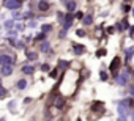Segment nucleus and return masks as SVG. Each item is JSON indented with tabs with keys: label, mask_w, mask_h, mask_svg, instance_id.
I'll list each match as a JSON object with an SVG mask.
<instances>
[{
	"label": "nucleus",
	"mask_w": 134,
	"mask_h": 121,
	"mask_svg": "<svg viewBox=\"0 0 134 121\" xmlns=\"http://www.w3.org/2000/svg\"><path fill=\"white\" fill-rule=\"evenodd\" d=\"M120 68H121V58L120 57H115L112 62H110V65H109V71H110V74L114 77H117L120 74Z\"/></svg>",
	"instance_id": "1"
},
{
	"label": "nucleus",
	"mask_w": 134,
	"mask_h": 121,
	"mask_svg": "<svg viewBox=\"0 0 134 121\" xmlns=\"http://www.w3.org/2000/svg\"><path fill=\"white\" fill-rule=\"evenodd\" d=\"M129 69H126V71H121V74H118L117 77H115V82L118 83V85H121V87H126L128 85V80H129Z\"/></svg>",
	"instance_id": "2"
},
{
	"label": "nucleus",
	"mask_w": 134,
	"mask_h": 121,
	"mask_svg": "<svg viewBox=\"0 0 134 121\" xmlns=\"http://www.w3.org/2000/svg\"><path fill=\"white\" fill-rule=\"evenodd\" d=\"M14 63H16V58H14L13 55H7V53L0 55V66H3V65H11V66H14Z\"/></svg>",
	"instance_id": "3"
},
{
	"label": "nucleus",
	"mask_w": 134,
	"mask_h": 121,
	"mask_svg": "<svg viewBox=\"0 0 134 121\" xmlns=\"http://www.w3.org/2000/svg\"><path fill=\"white\" fill-rule=\"evenodd\" d=\"M21 5H22V3L18 2V0H5V7H7L8 10H11V11H16V10H19V8H22Z\"/></svg>",
	"instance_id": "4"
},
{
	"label": "nucleus",
	"mask_w": 134,
	"mask_h": 121,
	"mask_svg": "<svg viewBox=\"0 0 134 121\" xmlns=\"http://www.w3.org/2000/svg\"><path fill=\"white\" fill-rule=\"evenodd\" d=\"M74 17H76V16H74V14H71V13L68 11V14L65 16V22H63V28H65V30H68V28L73 25V21H74Z\"/></svg>",
	"instance_id": "5"
},
{
	"label": "nucleus",
	"mask_w": 134,
	"mask_h": 121,
	"mask_svg": "<svg viewBox=\"0 0 134 121\" xmlns=\"http://www.w3.org/2000/svg\"><path fill=\"white\" fill-rule=\"evenodd\" d=\"M118 113H120V116H125V118H128L129 115H132L131 107H128V105H118Z\"/></svg>",
	"instance_id": "6"
},
{
	"label": "nucleus",
	"mask_w": 134,
	"mask_h": 121,
	"mask_svg": "<svg viewBox=\"0 0 134 121\" xmlns=\"http://www.w3.org/2000/svg\"><path fill=\"white\" fill-rule=\"evenodd\" d=\"M0 74H2V76H11V74H13V66H11V65H3V66H0Z\"/></svg>",
	"instance_id": "7"
},
{
	"label": "nucleus",
	"mask_w": 134,
	"mask_h": 121,
	"mask_svg": "<svg viewBox=\"0 0 134 121\" xmlns=\"http://www.w3.org/2000/svg\"><path fill=\"white\" fill-rule=\"evenodd\" d=\"M92 110L93 112H99V113H104V104L99 102V101H95L92 104Z\"/></svg>",
	"instance_id": "8"
},
{
	"label": "nucleus",
	"mask_w": 134,
	"mask_h": 121,
	"mask_svg": "<svg viewBox=\"0 0 134 121\" xmlns=\"http://www.w3.org/2000/svg\"><path fill=\"white\" fill-rule=\"evenodd\" d=\"M73 50L76 55H82L85 52V46L84 44H73Z\"/></svg>",
	"instance_id": "9"
},
{
	"label": "nucleus",
	"mask_w": 134,
	"mask_h": 121,
	"mask_svg": "<svg viewBox=\"0 0 134 121\" xmlns=\"http://www.w3.org/2000/svg\"><path fill=\"white\" fill-rule=\"evenodd\" d=\"M54 105H55L57 108H63V107H65V98H63V96H57L55 101H54Z\"/></svg>",
	"instance_id": "10"
},
{
	"label": "nucleus",
	"mask_w": 134,
	"mask_h": 121,
	"mask_svg": "<svg viewBox=\"0 0 134 121\" xmlns=\"http://www.w3.org/2000/svg\"><path fill=\"white\" fill-rule=\"evenodd\" d=\"M40 50L44 52V53H51V44H49L47 41H43V43L40 44Z\"/></svg>",
	"instance_id": "11"
},
{
	"label": "nucleus",
	"mask_w": 134,
	"mask_h": 121,
	"mask_svg": "<svg viewBox=\"0 0 134 121\" xmlns=\"http://www.w3.org/2000/svg\"><path fill=\"white\" fill-rule=\"evenodd\" d=\"M57 68L60 69V71H66L70 68V63L68 62H65V60H58V63H57Z\"/></svg>",
	"instance_id": "12"
},
{
	"label": "nucleus",
	"mask_w": 134,
	"mask_h": 121,
	"mask_svg": "<svg viewBox=\"0 0 134 121\" xmlns=\"http://www.w3.org/2000/svg\"><path fill=\"white\" fill-rule=\"evenodd\" d=\"M117 104H118V105H128V107H132V105H134V101H132L131 98H126V99H121V101H118Z\"/></svg>",
	"instance_id": "13"
},
{
	"label": "nucleus",
	"mask_w": 134,
	"mask_h": 121,
	"mask_svg": "<svg viewBox=\"0 0 134 121\" xmlns=\"http://www.w3.org/2000/svg\"><path fill=\"white\" fill-rule=\"evenodd\" d=\"M33 71H35V68H33L32 65H25V66H22V72L27 74V76H32Z\"/></svg>",
	"instance_id": "14"
},
{
	"label": "nucleus",
	"mask_w": 134,
	"mask_h": 121,
	"mask_svg": "<svg viewBox=\"0 0 134 121\" xmlns=\"http://www.w3.org/2000/svg\"><path fill=\"white\" fill-rule=\"evenodd\" d=\"M66 10H68L70 13H73L76 10V2L74 0H68V2H66Z\"/></svg>",
	"instance_id": "15"
},
{
	"label": "nucleus",
	"mask_w": 134,
	"mask_h": 121,
	"mask_svg": "<svg viewBox=\"0 0 134 121\" xmlns=\"http://www.w3.org/2000/svg\"><path fill=\"white\" fill-rule=\"evenodd\" d=\"M38 10L40 11H47L49 10V3L46 2V0H41V2L38 3Z\"/></svg>",
	"instance_id": "16"
},
{
	"label": "nucleus",
	"mask_w": 134,
	"mask_h": 121,
	"mask_svg": "<svg viewBox=\"0 0 134 121\" xmlns=\"http://www.w3.org/2000/svg\"><path fill=\"white\" fill-rule=\"evenodd\" d=\"M36 58H38V53H36V52H30V50H27V60H29V62H35Z\"/></svg>",
	"instance_id": "17"
},
{
	"label": "nucleus",
	"mask_w": 134,
	"mask_h": 121,
	"mask_svg": "<svg viewBox=\"0 0 134 121\" xmlns=\"http://www.w3.org/2000/svg\"><path fill=\"white\" fill-rule=\"evenodd\" d=\"M132 55H134V46H131L129 49H126V62L132 60Z\"/></svg>",
	"instance_id": "18"
},
{
	"label": "nucleus",
	"mask_w": 134,
	"mask_h": 121,
	"mask_svg": "<svg viewBox=\"0 0 134 121\" xmlns=\"http://www.w3.org/2000/svg\"><path fill=\"white\" fill-rule=\"evenodd\" d=\"M16 87H18L19 90H25V88H27V80H24V79H21V80H18V83H16Z\"/></svg>",
	"instance_id": "19"
},
{
	"label": "nucleus",
	"mask_w": 134,
	"mask_h": 121,
	"mask_svg": "<svg viewBox=\"0 0 134 121\" xmlns=\"http://www.w3.org/2000/svg\"><path fill=\"white\" fill-rule=\"evenodd\" d=\"M82 22H84V25H92V22H93V17H92L90 14H87V16H84Z\"/></svg>",
	"instance_id": "20"
},
{
	"label": "nucleus",
	"mask_w": 134,
	"mask_h": 121,
	"mask_svg": "<svg viewBox=\"0 0 134 121\" xmlns=\"http://www.w3.org/2000/svg\"><path fill=\"white\" fill-rule=\"evenodd\" d=\"M41 30H43L44 33H49V32H52V25H49V24H44V25H41Z\"/></svg>",
	"instance_id": "21"
},
{
	"label": "nucleus",
	"mask_w": 134,
	"mask_h": 121,
	"mask_svg": "<svg viewBox=\"0 0 134 121\" xmlns=\"http://www.w3.org/2000/svg\"><path fill=\"white\" fill-rule=\"evenodd\" d=\"M14 27V21L10 19V21H5V28H13Z\"/></svg>",
	"instance_id": "22"
},
{
	"label": "nucleus",
	"mask_w": 134,
	"mask_h": 121,
	"mask_svg": "<svg viewBox=\"0 0 134 121\" xmlns=\"http://www.w3.org/2000/svg\"><path fill=\"white\" fill-rule=\"evenodd\" d=\"M8 108H10L11 112H16V101H10V102H8Z\"/></svg>",
	"instance_id": "23"
},
{
	"label": "nucleus",
	"mask_w": 134,
	"mask_h": 121,
	"mask_svg": "<svg viewBox=\"0 0 134 121\" xmlns=\"http://www.w3.org/2000/svg\"><path fill=\"white\" fill-rule=\"evenodd\" d=\"M46 35H47V33H44V32H43V33H40V35L35 38V41H44V39H46Z\"/></svg>",
	"instance_id": "24"
},
{
	"label": "nucleus",
	"mask_w": 134,
	"mask_h": 121,
	"mask_svg": "<svg viewBox=\"0 0 134 121\" xmlns=\"http://www.w3.org/2000/svg\"><path fill=\"white\" fill-rule=\"evenodd\" d=\"M14 47H16V49H25V44H24V41H16Z\"/></svg>",
	"instance_id": "25"
},
{
	"label": "nucleus",
	"mask_w": 134,
	"mask_h": 121,
	"mask_svg": "<svg viewBox=\"0 0 134 121\" xmlns=\"http://www.w3.org/2000/svg\"><path fill=\"white\" fill-rule=\"evenodd\" d=\"M99 79H101V80H107V79H109V74H107L106 71H101V72H99Z\"/></svg>",
	"instance_id": "26"
},
{
	"label": "nucleus",
	"mask_w": 134,
	"mask_h": 121,
	"mask_svg": "<svg viewBox=\"0 0 134 121\" xmlns=\"http://www.w3.org/2000/svg\"><path fill=\"white\" fill-rule=\"evenodd\" d=\"M7 93H8V91H7L3 87H0V99H3V98L7 96Z\"/></svg>",
	"instance_id": "27"
},
{
	"label": "nucleus",
	"mask_w": 134,
	"mask_h": 121,
	"mask_svg": "<svg viewBox=\"0 0 134 121\" xmlns=\"http://www.w3.org/2000/svg\"><path fill=\"white\" fill-rule=\"evenodd\" d=\"M22 17H24V19H33V13H32V11H27L25 14H22Z\"/></svg>",
	"instance_id": "28"
},
{
	"label": "nucleus",
	"mask_w": 134,
	"mask_h": 121,
	"mask_svg": "<svg viewBox=\"0 0 134 121\" xmlns=\"http://www.w3.org/2000/svg\"><path fill=\"white\" fill-rule=\"evenodd\" d=\"M57 19H58L60 24H63V22H65V16H63V13H57Z\"/></svg>",
	"instance_id": "29"
},
{
	"label": "nucleus",
	"mask_w": 134,
	"mask_h": 121,
	"mask_svg": "<svg viewBox=\"0 0 134 121\" xmlns=\"http://www.w3.org/2000/svg\"><path fill=\"white\" fill-rule=\"evenodd\" d=\"M41 71L43 72H47V71H51V66L47 63H44V65H41Z\"/></svg>",
	"instance_id": "30"
},
{
	"label": "nucleus",
	"mask_w": 134,
	"mask_h": 121,
	"mask_svg": "<svg viewBox=\"0 0 134 121\" xmlns=\"http://www.w3.org/2000/svg\"><path fill=\"white\" fill-rule=\"evenodd\" d=\"M57 74H58V68H57V69H52V71L49 72V76H51L52 79H55V77H57Z\"/></svg>",
	"instance_id": "31"
},
{
	"label": "nucleus",
	"mask_w": 134,
	"mask_h": 121,
	"mask_svg": "<svg viewBox=\"0 0 134 121\" xmlns=\"http://www.w3.org/2000/svg\"><path fill=\"white\" fill-rule=\"evenodd\" d=\"M129 10H131V7H129V5H126V3H125V5L121 7V11H123V13H128Z\"/></svg>",
	"instance_id": "32"
},
{
	"label": "nucleus",
	"mask_w": 134,
	"mask_h": 121,
	"mask_svg": "<svg viewBox=\"0 0 134 121\" xmlns=\"http://www.w3.org/2000/svg\"><path fill=\"white\" fill-rule=\"evenodd\" d=\"M8 35H10V38H16V36H18V32H16V30H10Z\"/></svg>",
	"instance_id": "33"
},
{
	"label": "nucleus",
	"mask_w": 134,
	"mask_h": 121,
	"mask_svg": "<svg viewBox=\"0 0 134 121\" xmlns=\"http://www.w3.org/2000/svg\"><path fill=\"white\" fill-rule=\"evenodd\" d=\"M103 55H106V50H104V49H99V50L96 52V57H103Z\"/></svg>",
	"instance_id": "34"
},
{
	"label": "nucleus",
	"mask_w": 134,
	"mask_h": 121,
	"mask_svg": "<svg viewBox=\"0 0 134 121\" xmlns=\"http://www.w3.org/2000/svg\"><path fill=\"white\" fill-rule=\"evenodd\" d=\"M121 24H123V27H125V28H128V27H129V24H128V19H126V17H125V19H121Z\"/></svg>",
	"instance_id": "35"
},
{
	"label": "nucleus",
	"mask_w": 134,
	"mask_h": 121,
	"mask_svg": "<svg viewBox=\"0 0 134 121\" xmlns=\"http://www.w3.org/2000/svg\"><path fill=\"white\" fill-rule=\"evenodd\" d=\"M74 16H76V19H84V14H82L81 11H77V13H76Z\"/></svg>",
	"instance_id": "36"
},
{
	"label": "nucleus",
	"mask_w": 134,
	"mask_h": 121,
	"mask_svg": "<svg viewBox=\"0 0 134 121\" xmlns=\"http://www.w3.org/2000/svg\"><path fill=\"white\" fill-rule=\"evenodd\" d=\"M36 25H38V24H36V22H35L33 19H32V21L29 22V27H30V28H33V27H36Z\"/></svg>",
	"instance_id": "37"
},
{
	"label": "nucleus",
	"mask_w": 134,
	"mask_h": 121,
	"mask_svg": "<svg viewBox=\"0 0 134 121\" xmlns=\"http://www.w3.org/2000/svg\"><path fill=\"white\" fill-rule=\"evenodd\" d=\"M16 30H18V32H22V30H24V25H22V24H16Z\"/></svg>",
	"instance_id": "38"
},
{
	"label": "nucleus",
	"mask_w": 134,
	"mask_h": 121,
	"mask_svg": "<svg viewBox=\"0 0 134 121\" xmlns=\"http://www.w3.org/2000/svg\"><path fill=\"white\" fill-rule=\"evenodd\" d=\"M65 36H66V30L63 28V30L60 32V35H58V38H65Z\"/></svg>",
	"instance_id": "39"
},
{
	"label": "nucleus",
	"mask_w": 134,
	"mask_h": 121,
	"mask_svg": "<svg viewBox=\"0 0 134 121\" xmlns=\"http://www.w3.org/2000/svg\"><path fill=\"white\" fill-rule=\"evenodd\" d=\"M76 33H77V36H81V38H82V36H85V32H84V30H77Z\"/></svg>",
	"instance_id": "40"
},
{
	"label": "nucleus",
	"mask_w": 134,
	"mask_h": 121,
	"mask_svg": "<svg viewBox=\"0 0 134 121\" xmlns=\"http://www.w3.org/2000/svg\"><path fill=\"white\" fill-rule=\"evenodd\" d=\"M30 102H32V98H25L24 99V104H30Z\"/></svg>",
	"instance_id": "41"
},
{
	"label": "nucleus",
	"mask_w": 134,
	"mask_h": 121,
	"mask_svg": "<svg viewBox=\"0 0 134 121\" xmlns=\"http://www.w3.org/2000/svg\"><path fill=\"white\" fill-rule=\"evenodd\" d=\"M134 35V27H129V36H132Z\"/></svg>",
	"instance_id": "42"
},
{
	"label": "nucleus",
	"mask_w": 134,
	"mask_h": 121,
	"mask_svg": "<svg viewBox=\"0 0 134 121\" xmlns=\"http://www.w3.org/2000/svg\"><path fill=\"white\" fill-rule=\"evenodd\" d=\"M114 30H115L114 27H109V28H107V33H114Z\"/></svg>",
	"instance_id": "43"
},
{
	"label": "nucleus",
	"mask_w": 134,
	"mask_h": 121,
	"mask_svg": "<svg viewBox=\"0 0 134 121\" xmlns=\"http://www.w3.org/2000/svg\"><path fill=\"white\" fill-rule=\"evenodd\" d=\"M117 121H126V118H125V116H120V118H118Z\"/></svg>",
	"instance_id": "44"
},
{
	"label": "nucleus",
	"mask_w": 134,
	"mask_h": 121,
	"mask_svg": "<svg viewBox=\"0 0 134 121\" xmlns=\"http://www.w3.org/2000/svg\"><path fill=\"white\" fill-rule=\"evenodd\" d=\"M0 121H7V119H5V118H0Z\"/></svg>",
	"instance_id": "45"
},
{
	"label": "nucleus",
	"mask_w": 134,
	"mask_h": 121,
	"mask_svg": "<svg viewBox=\"0 0 134 121\" xmlns=\"http://www.w3.org/2000/svg\"><path fill=\"white\" fill-rule=\"evenodd\" d=\"M62 2H63V3H66V2H68V0H62Z\"/></svg>",
	"instance_id": "46"
},
{
	"label": "nucleus",
	"mask_w": 134,
	"mask_h": 121,
	"mask_svg": "<svg viewBox=\"0 0 134 121\" xmlns=\"http://www.w3.org/2000/svg\"><path fill=\"white\" fill-rule=\"evenodd\" d=\"M0 87H2V79H0Z\"/></svg>",
	"instance_id": "47"
},
{
	"label": "nucleus",
	"mask_w": 134,
	"mask_h": 121,
	"mask_svg": "<svg viewBox=\"0 0 134 121\" xmlns=\"http://www.w3.org/2000/svg\"><path fill=\"white\" fill-rule=\"evenodd\" d=\"M18 2H21V3H22V2H24V0H18Z\"/></svg>",
	"instance_id": "48"
},
{
	"label": "nucleus",
	"mask_w": 134,
	"mask_h": 121,
	"mask_svg": "<svg viewBox=\"0 0 134 121\" xmlns=\"http://www.w3.org/2000/svg\"><path fill=\"white\" fill-rule=\"evenodd\" d=\"M132 119H134V112H132Z\"/></svg>",
	"instance_id": "49"
},
{
	"label": "nucleus",
	"mask_w": 134,
	"mask_h": 121,
	"mask_svg": "<svg viewBox=\"0 0 134 121\" xmlns=\"http://www.w3.org/2000/svg\"><path fill=\"white\" fill-rule=\"evenodd\" d=\"M132 14H134V8H132Z\"/></svg>",
	"instance_id": "50"
},
{
	"label": "nucleus",
	"mask_w": 134,
	"mask_h": 121,
	"mask_svg": "<svg viewBox=\"0 0 134 121\" xmlns=\"http://www.w3.org/2000/svg\"><path fill=\"white\" fill-rule=\"evenodd\" d=\"M46 121H52V119H46Z\"/></svg>",
	"instance_id": "51"
},
{
	"label": "nucleus",
	"mask_w": 134,
	"mask_h": 121,
	"mask_svg": "<svg viewBox=\"0 0 134 121\" xmlns=\"http://www.w3.org/2000/svg\"><path fill=\"white\" fill-rule=\"evenodd\" d=\"M30 121H35V119H30Z\"/></svg>",
	"instance_id": "52"
}]
</instances>
